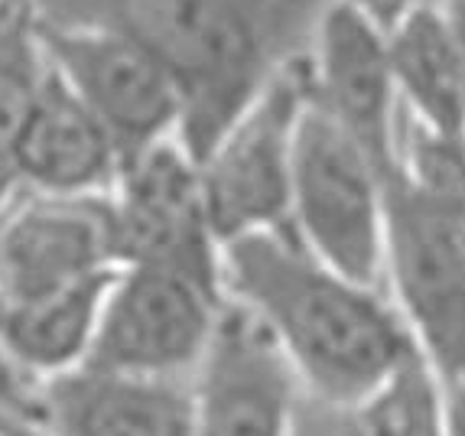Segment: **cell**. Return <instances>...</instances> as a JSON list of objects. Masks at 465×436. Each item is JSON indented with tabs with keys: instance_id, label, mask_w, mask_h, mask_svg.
<instances>
[{
	"instance_id": "cell-20",
	"label": "cell",
	"mask_w": 465,
	"mask_h": 436,
	"mask_svg": "<svg viewBox=\"0 0 465 436\" xmlns=\"http://www.w3.org/2000/svg\"><path fill=\"white\" fill-rule=\"evenodd\" d=\"M345 4H351V7H358L361 14H368L381 30L388 33L391 26H394L401 16L411 14V10L433 7V4H440V0H345Z\"/></svg>"
},
{
	"instance_id": "cell-5",
	"label": "cell",
	"mask_w": 465,
	"mask_h": 436,
	"mask_svg": "<svg viewBox=\"0 0 465 436\" xmlns=\"http://www.w3.org/2000/svg\"><path fill=\"white\" fill-rule=\"evenodd\" d=\"M53 75L92 111L124 156L179 141L183 98L176 78L143 43L88 20L33 16Z\"/></svg>"
},
{
	"instance_id": "cell-24",
	"label": "cell",
	"mask_w": 465,
	"mask_h": 436,
	"mask_svg": "<svg viewBox=\"0 0 465 436\" xmlns=\"http://www.w3.org/2000/svg\"><path fill=\"white\" fill-rule=\"evenodd\" d=\"M4 4H16V7H26L30 0H4Z\"/></svg>"
},
{
	"instance_id": "cell-25",
	"label": "cell",
	"mask_w": 465,
	"mask_h": 436,
	"mask_svg": "<svg viewBox=\"0 0 465 436\" xmlns=\"http://www.w3.org/2000/svg\"><path fill=\"white\" fill-rule=\"evenodd\" d=\"M0 7H4V0H0Z\"/></svg>"
},
{
	"instance_id": "cell-22",
	"label": "cell",
	"mask_w": 465,
	"mask_h": 436,
	"mask_svg": "<svg viewBox=\"0 0 465 436\" xmlns=\"http://www.w3.org/2000/svg\"><path fill=\"white\" fill-rule=\"evenodd\" d=\"M446 24L452 30V39H456L459 49V65H462V85H465V0H446Z\"/></svg>"
},
{
	"instance_id": "cell-13",
	"label": "cell",
	"mask_w": 465,
	"mask_h": 436,
	"mask_svg": "<svg viewBox=\"0 0 465 436\" xmlns=\"http://www.w3.org/2000/svg\"><path fill=\"white\" fill-rule=\"evenodd\" d=\"M124 154L75 94L46 72L10 164V189L39 195H108Z\"/></svg>"
},
{
	"instance_id": "cell-21",
	"label": "cell",
	"mask_w": 465,
	"mask_h": 436,
	"mask_svg": "<svg viewBox=\"0 0 465 436\" xmlns=\"http://www.w3.org/2000/svg\"><path fill=\"white\" fill-rule=\"evenodd\" d=\"M446 436H465V378L450 384L446 401Z\"/></svg>"
},
{
	"instance_id": "cell-1",
	"label": "cell",
	"mask_w": 465,
	"mask_h": 436,
	"mask_svg": "<svg viewBox=\"0 0 465 436\" xmlns=\"http://www.w3.org/2000/svg\"><path fill=\"white\" fill-rule=\"evenodd\" d=\"M16 7V4H14ZM322 0H30L26 14L127 33L176 78L179 144L199 160L287 69Z\"/></svg>"
},
{
	"instance_id": "cell-3",
	"label": "cell",
	"mask_w": 465,
	"mask_h": 436,
	"mask_svg": "<svg viewBox=\"0 0 465 436\" xmlns=\"http://www.w3.org/2000/svg\"><path fill=\"white\" fill-rule=\"evenodd\" d=\"M290 228L329 271L374 290L384 264V173L310 92L296 124Z\"/></svg>"
},
{
	"instance_id": "cell-4",
	"label": "cell",
	"mask_w": 465,
	"mask_h": 436,
	"mask_svg": "<svg viewBox=\"0 0 465 436\" xmlns=\"http://www.w3.org/2000/svg\"><path fill=\"white\" fill-rule=\"evenodd\" d=\"M302 104L306 59H293L195 160L202 203L218 244L290 225L293 144Z\"/></svg>"
},
{
	"instance_id": "cell-18",
	"label": "cell",
	"mask_w": 465,
	"mask_h": 436,
	"mask_svg": "<svg viewBox=\"0 0 465 436\" xmlns=\"http://www.w3.org/2000/svg\"><path fill=\"white\" fill-rule=\"evenodd\" d=\"M287 436H368V430L358 404H339L306 394L296 398Z\"/></svg>"
},
{
	"instance_id": "cell-9",
	"label": "cell",
	"mask_w": 465,
	"mask_h": 436,
	"mask_svg": "<svg viewBox=\"0 0 465 436\" xmlns=\"http://www.w3.org/2000/svg\"><path fill=\"white\" fill-rule=\"evenodd\" d=\"M117 271L108 195H0V303L55 293Z\"/></svg>"
},
{
	"instance_id": "cell-11",
	"label": "cell",
	"mask_w": 465,
	"mask_h": 436,
	"mask_svg": "<svg viewBox=\"0 0 465 436\" xmlns=\"http://www.w3.org/2000/svg\"><path fill=\"white\" fill-rule=\"evenodd\" d=\"M296 398V372L277 339L244 306H222L193 388V436H287Z\"/></svg>"
},
{
	"instance_id": "cell-15",
	"label": "cell",
	"mask_w": 465,
	"mask_h": 436,
	"mask_svg": "<svg viewBox=\"0 0 465 436\" xmlns=\"http://www.w3.org/2000/svg\"><path fill=\"white\" fill-rule=\"evenodd\" d=\"M114 273L55 293L0 303V349L24 374L53 378L78 368L88 355Z\"/></svg>"
},
{
	"instance_id": "cell-17",
	"label": "cell",
	"mask_w": 465,
	"mask_h": 436,
	"mask_svg": "<svg viewBox=\"0 0 465 436\" xmlns=\"http://www.w3.org/2000/svg\"><path fill=\"white\" fill-rule=\"evenodd\" d=\"M358 407L368 436H446V407L420 349Z\"/></svg>"
},
{
	"instance_id": "cell-16",
	"label": "cell",
	"mask_w": 465,
	"mask_h": 436,
	"mask_svg": "<svg viewBox=\"0 0 465 436\" xmlns=\"http://www.w3.org/2000/svg\"><path fill=\"white\" fill-rule=\"evenodd\" d=\"M46 55L24 7H0V195L10 193V164L39 88L46 82Z\"/></svg>"
},
{
	"instance_id": "cell-7",
	"label": "cell",
	"mask_w": 465,
	"mask_h": 436,
	"mask_svg": "<svg viewBox=\"0 0 465 436\" xmlns=\"http://www.w3.org/2000/svg\"><path fill=\"white\" fill-rule=\"evenodd\" d=\"M117 267L170 271L222 293V244L199 186V166L179 141L124 156L108 193Z\"/></svg>"
},
{
	"instance_id": "cell-6",
	"label": "cell",
	"mask_w": 465,
	"mask_h": 436,
	"mask_svg": "<svg viewBox=\"0 0 465 436\" xmlns=\"http://www.w3.org/2000/svg\"><path fill=\"white\" fill-rule=\"evenodd\" d=\"M384 261L407 322L446 382L465 378V215L384 176Z\"/></svg>"
},
{
	"instance_id": "cell-19",
	"label": "cell",
	"mask_w": 465,
	"mask_h": 436,
	"mask_svg": "<svg viewBox=\"0 0 465 436\" xmlns=\"http://www.w3.org/2000/svg\"><path fill=\"white\" fill-rule=\"evenodd\" d=\"M33 394L36 391L26 388L24 372L10 362V355L0 349V427L16 421L33 423Z\"/></svg>"
},
{
	"instance_id": "cell-2",
	"label": "cell",
	"mask_w": 465,
	"mask_h": 436,
	"mask_svg": "<svg viewBox=\"0 0 465 436\" xmlns=\"http://www.w3.org/2000/svg\"><path fill=\"white\" fill-rule=\"evenodd\" d=\"M222 293L277 339L316 398L361 404L417 352L371 287L329 271L290 225L222 244Z\"/></svg>"
},
{
	"instance_id": "cell-10",
	"label": "cell",
	"mask_w": 465,
	"mask_h": 436,
	"mask_svg": "<svg viewBox=\"0 0 465 436\" xmlns=\"http://www.w3.org/2000/svg\"><path fill=\"white\" fill-rule=\"evenodd\" d=\"M306 92L388 176L397 166V85L388 33L345 0H322L312 24Z\"/></svg>"
},
{
	"instance_id": "cell-12",
	"label": "cell",
	"mask_w": 465,
	"mask_h": 436,
	"mask_svg": "<svg viewBox=\"0 0 465 436\" xmlns=\"http://www.w3.org/2000/svg\"><path fill=\"white\" fill-rule=\"evenodd\" d=\"M46 436H193L195 401L183 378H140L78 365L33 394Z\"/></svg>"
},
{
	"instance_id": "cell-14",
	"label": "cell",
	"mask_w": 465,
	"mask_h": 436,
	"mask_svg": "<svg viewBox=\"0 0 465 436\" xmlns=\"http://www.w3.org/2000/svg\"><path fill=\"white\" fill-rule=\"evenodd\" d=\"M397 98L423 131L465 144V85L459 49L440 4L411 10L388 30Z\"/></svg>"
},
{
	"instance_id": "cell-23",
	"label": "cell",
	"mask_w": 465,
	"mask_h": 436,
	"mask_svg": "<svg viewBox=\"0 0 465 436\" xmlns=\"http://www.w3.org/2000/svg\"><path fill=\"white\" fill-rule=\"evenodd\" d=\"M0 436H46L39 427H33L30 421H16L7 423V427H0Z\"/></svg>"
},
{
	"instance_id": "cell-8",
	"label": "cell",
	"mask_w": 465,
	"mask_h": 436,
	"mask_svg": "<svg viewBox=\"0 0 465 436\" xmlns=\"http://www.w3.org/2000/svg\"><path fill=\"white\" fill-rule=\"evenodd\" d=\"M225 293L170 271L117 267L82 365L140 378L199 368Z\"/></svg>"
}]
</instances>
